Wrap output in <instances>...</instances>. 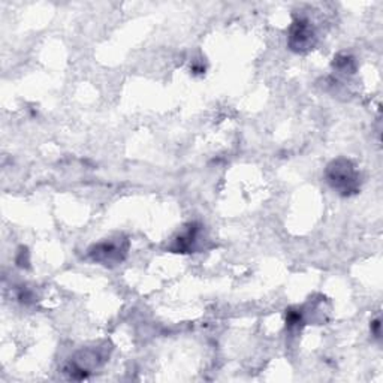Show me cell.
I'll return each instance as SVG.
<instances>
[{
    "mask_svg": "<svg viewBox=\"0 0 383 383\" xmlns=\"http://www.w3.org/2000/svg\"><path fill=\"white\" fill-rule=\"evenodd\" d=\"M325 179L342 196L355 195L361 187V175L353 162L346 157H338L331 162L325 169Z\"/></svg>",
    "mask_w": 383,
    "mask_h": 383,
    "instance_id": "1",
    "label": "cell"
},
{
    "mask_svg": "<svg viewBox=\"0 0 383 383\" xmlns=\"http://www.w3.org/2000/svg\"><path fill=\"white\" fill-rule=\"evenodd\" d=\"M129 241L123 237L100 241L88 248V256L93 262H98L105 267H114L125 261L127 256Z\"/></svg>",
    "mask_w": 383,
    "mask_h": 383,
    "instance_id": "2",
    "label": "cell"
},
{
    "mask_svg": "<svg viewBox=\"0 0 383 383\" xmlns=\"http://www.w3.org/2000/svg\"><path fill=\"white\" fill-rule=\"evenodd\" d=\"M316 43V33L312 23L304 17L295 19L289 27L288 46L295 53H307L313 50Z\"/></svg>",
    "mask_w": 383,
    "mask_h": 383,
    "instance_id": "3",
    "label": "cell"
},
{
    "mask_svg": "<svg viewBox=\"0 0 383 383\" xmlns=\"http://www.w3.org/2000/svg\"><path fill=\"white\" fill-rule=\"evenodd\" d=\"M198 232H199V228L194 224V225H189L179 237L175 238L174 241V246H172V250H175V252L179 253H187L190 252L192 248H194V244L198 238Z\"/></svg>",
    "mask_w": 383,
    "mask_h": 383,
    "instance_id": "4",
    "label": "cell"
},
{
    "mask_svg": "<svg viewBox=\"0 0 383 383\" xmlns=\"http://www.w3.org/2000/svg\"><path fill=\"white\" fill-rule=\"evenodd\" d=\"M334 69L342 73H353V70H355V61L347 54H340L334 58Z\"/></svg>",
    "mask_w": 383,
    "mask_h": 383,
    "instance_id": "5",
    "label": "cell"
},
{
    "mask_svg": "<svg viewBox=\"0 0 383 383\" xmlns=\"http://www.w3.org/2000/svg\"><path fill=\"white\" fill-rule=\"evenodd\" d=\"M372 327H373V334H374V337L379 338V337H380V322H379V320H374V322L372 323Z\"/></svg>",
    "mask_w": 383,
    "mask_h": 383,
    "instance_id": "6",
    "label": "cell"
}]
</instances>
